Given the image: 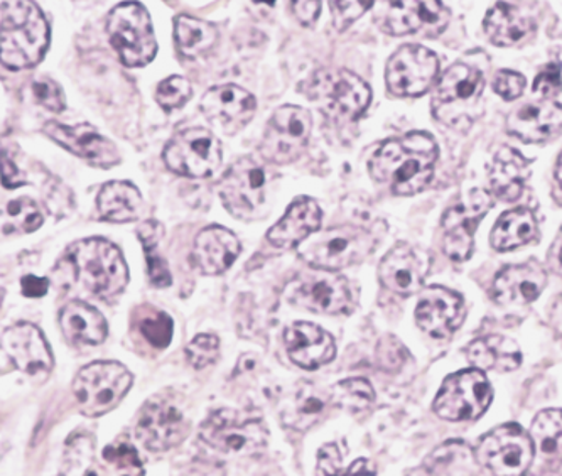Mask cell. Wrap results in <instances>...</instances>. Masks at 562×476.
Instances as JSON below:
<instances>
[{
    "mask_svg": "<svg viewBox=\"0 0 562 476\" xmlns=\"http://www.w3.org/2000/svg\"><path fill=\"white\" fill-rule=\"evenodd\" d=\"M438 156V144L431 134H406L376 149L370 159V174L395 194L413 196L431 183Z\"/></svg>",
    "mask_w": 562,
    "mask_h": 476,
    "instance_id": "obj_1",
    "label": "cell"
},
{
    "mask_svg": "<svg viewBox=\"0 0 562 476\" xmlns=\"http://www.w3.org/2000/svg\"><path fill=\"white\" fill-rule=\"evenodd\" d=\"M52 41L48 21L34 2H11L0 5V58L9 70L36 67Z\"/></svg>",
    "mask_w": 562,
    "mask_h": 476,
    "instance_id": "obj_2",
    "label": "cell"
},
{
    "mask_svg": "<svg viewBox=\"0 0 562 476\" xmlns=\"http://www.w3.org/2000/svg\"><path fill=\"white\" fill-rule=\"evenodd\" d=\"M78 283L95 294L110 297L124 293L128 284V268L115 243L105 238H83L66 250Z\"/></svg>",
    "mask_w": 562,
    "mask_h": 476,
    "instance_id": "obj_3",
    "label": "cell"
},
{
    "mask_svg": "<svg viewBox=\"0 0 562 476\" xmlns=\"http://www.w3.org/2000/svg\"><path fill=\"white\" fill-rule=\"evenodd\" d=\"M301 92L318 106L323 115L335 122L355 121L367 111L372 90L369 84L348 70L323 68L314 71Z\"/></svg>",
    "mask_w": 562,
    "mask_h": 476,
    "instance_id": "obj_4",
    "label": "cell"
},
{
    "mask_svg": "<svg viewBox=\"0 0 562 476\" xmlns=\"http://www.w3.org/2000/svg\"><path fill=\"white\" fill-rule=\"evenodd\" d=\"M200 440L228 456H257L269 443V429L249 410L216 409L201 424Z\"/></svg>",
    "mask_w": 562,
    "mask_h": 476,
    "instance_id": "obj_5",
    "label": "cell"
},
{
    "mask_svg": "<svg viewBox=\"0 0 562 476\" xmlns=\"http://www.w3.org/2000/svg\"><path fill=\"white\" fill-rule=\"evenodd\" d=\"M373 249L375 238L369 230L341 225L307 237L300 246V256L313 269L335 272L366 261Z\"/></svg>",
    "mask_w": 562,
    "mask_h": 476,
    "instance_id": "obj_6",
    "label": "cell"
},
{
    "mask_svg": "<svg viewBox=\"0 0 562 476\" xmlns=\"http://www.w3.org/2000/svg\"><path fill=\"white\" fill-rule=\"evenodd\" d=\"M106 34L125 67H146L156 58L157 41L153 21L139 2L115 5L106 19Z\"/></svg>",
    "mask_w": 562,
    "mask_h": 476,
    "instance_id": "obj_7",
    "label": "cell"
},
{
    "mask_svg": "<svg viewBox=\"0 0 562 476\" xmlns=\"http://www.w3.org/2000/svg\"><path fill=\"white\" fill-rule=\"evenodd\" d=\"M131 372L119 362H93L74 381V394L81 415L100 418L115 409L132 387Z\"/></svg>",
    "mask_w": 562,
    "mask_h": 476,
    "instance_id": "obj_8",
    "label": "cell"
},
{
    "mask_svg": "<svg viewBox=\"0 0 562 476\" xmlns=\"http://www.w3.org/2000/svg\"><path fill=\"white\" fill-rule=\"evenodd\" d=\"M190 429L183 396L175 390H166L147 400L136 432L147 450L162 453L183 443Z\"/></svg>",
    "mask_w": 562,
    "mask_h": 476,
    "instance_id": "obj_9",
    "label": "cell"
},
{
    "mask_svg": "<svg viewBox=\"0 0 562 476\" xmlns=\"http://www.w3.org/2000/svg\"><path fill=\"white\" fill-rule=\"evenodd\" d=\"M162 158L176 174L205 180L213 177L222 166V143L209 128H184L169 140Z\"/></svg>",
    "mask_w": 562,
    "mask_h": 476,
    "instance_id": "obj_10",
    "label": "cell"
},
{
    "mask_svg": "<svg viewBox=\"0 0 562 476\" xmlns=\"http://www.w3.org/2000/svg\"><path fill=\"white\" fill-rule=\"evenodd\" d=\"M493 388L479 369L449 375L439 388L432 409L446 421H475L488 410Z\"/></svg>",
    "mask_w": 562,
    "mask_h": 476,
    "instance_id": "obj_11",
    "label": "cell"
},
{
    "mask_svg": "<svg viewBox=\"0 0 562 476\" xmlns=\"http://www.w3.org/2000/svg\"><path fill=\"white\" fill-rule=\"evenodd\" d=\"M533 443L520 426L508 422L486 432L476 447V462L493 476H524L533 462Z\"/></svg>",
    "mask_w": 562,
    "mask_h": 476,
    "instance_id": "obj_12",
    "label": "cell"
},
{
    "mask_svg": "<svg viewBox=\"0 0 562 476\" xmlns=\"http://www.w3.org/2000/svg\"><path fill=\"white\" fill-rule=\"evenodd\" d=\"M285 297L291 305L319 315L348 313L353 305V293L347 279L322 269L297 275L285 287Z\"/></svg>",
    "mask_w": 562,
    "mask_h": 476,
    "instance_id": "obj_13",
    "label": "cell"
},
{
    "mask_svg": "<svg viewBox=\"0 0 562 476\" xmlns=\"http://www.w3.org/2000/svg\"><path fill=\"white\" fill-rule=\"evenodd\" d=\"M313 118L303 106L282 105L272 115L260 143V155L274 165H291L306 150Z\"/></svg>",
    "mask_w": 562,
    "mask_h": 476,
    "instance_id": "obj_14",
    "label": "cell"
},
{
    "mask_svg": "<svg viewBox=\"0 0 562 476\" xmlns=\"http://www.w3.org/2000/svg\"><path fill=\"white\" fill-rule=\"evenodd\" d=\"M267 177L262 166L252 158H240L223 174L220 199L232 215L250 222L259 216L266 203Z\"/></svg>",
    "mask_w": 562,
    "mask_h": 476,
    "instance_id": "obj_15",
    "label": "cell"
},
{
    "mask_svg": "<svg viewBox=\"0 0 562 476\" xmlns=\"http://www.w3.org/2000/svg\"><path fill=\"white\" fill-rule=\"evenodd\" d=\"M492 208V196L483 190H471L442 216V249L451 261L470 259L475 247V231Z\"/></svg>",
    "mask_w": 562,
    "mask_h": 476,
    "instance_id": "obj_16",
    "label": "cell"
},
{
    "mask_svg": "<svg viewBox=\"0 0 562 476\" xmlns=\"http://www.w3.org/2000/svg\"><path fill=\"white\" fill-rule=\"evenodd\" d=\"M439 75V59L419 45L402 46L389 59L385 80L397 97H417L431 89Z\"/></svg>",
    "mask_w": 562,
    "mask_h": 476,
    "instance_id": "obj_17",
    "label": "cell"
},
{
    "mask_svg": "<svg viewBox=\"0 0 562 476\" xmlns=\"http://www.w3.org/2000/svg\"><path fill=\"white\" fill-rule=\"evenodd\" d=\"M201 111L210 124L227 136H235L247 127L257 112L252 93L234 83L213 87L201 99Z\"/></svg>",
    "mask_w": 562,
    "mask_h": 476,
    "instance_id": "obj_18",
    "label": "cell"
},
{
    "mask_svg": "<svg viewBox=\"0 0 562 476\" xmlns=\"http://www.w3.org/2000/svg\"><path fill=\"white\" fill-rule=\"evenodd\" d=\"M43 133L66 150H70L71 155L95 168H114L121 162L117 146L102 136L93 125L80 124L70 127L59 122H48L44 124Z\"/></svg>",
    "mask_w": 562,
    "mask_h": 476,
    "instance_id": "obj_19",
    "label": "cell"
},
{
    "mask_svg": "<svg viewBox=\"0 0 562 476\" xmlns=\"http://www.w3.org/2000/svg\"><path fill=\"white\" fill-rule=\"evenodd\" d=\"M431 268L429 256L409 243H397L379 265L380 284L398 296H413Z\"/></svg>",
    "mask_w": 562,
    "mask_h": 476,
    "instance_id": "obj_20",
    "label": "cell"
},
{
    "mask_svg": "<svg viewBox=\"0 0 562 476\" xmlns=\"http://www.w3.org/2000/svg\"><path fill=\"white\" fill-rule=\"evenodd\" d=\"M416 321L424 333L446 340L463 325V297L448 287H427L416 308Z\"/></svg>",
    "mask_w": 562,
    "mask_h": 476,
    "instance_id": "obj_21",
    "label": "cell"
},
{
    "mask_svg": "<svg viewBox=\"0 0 562 476\" xmlns=\"http://www.w3.org/2000/svg\"><path fill=\"white\" fill-rule=\"evenodd\" d=\"M2 352L26 374H44L55 365L48 341L33 322H18L8 328L2 333Z\"/></svg>",
    "mask_w": 562,
    "mask_h": 476,
    "instance_id": "obj_22",
    "label": "cell"
},
{
    "mask_svg": "<svg viewBox=\"0 0 562 476\" xmlns=\"http://www.w3.org/2000/svg\"><path fill=\"white\" fill-rule=\"evenodd\" d=\"M449 9L442 2H389L384 30L392 36L424 33L441 34L449 23Z\"/></svg>",
    "mask_w": 562,
    "mask_h": 476,
    "instance_id": "obj_23",
    "label": "cell"
},
{
    "mask_svg": "<svg viewBox=\"0 0 562 476\" xmlns=\"http://www.w3.org/2000/svg\"><path fill=\"white\" fill-rule=\"evenodd\" d=\"M285 349L292 362L304 371H316L335 359V340L313 322H292L284 333Z\"/></svg>",
    "mask_w": 562,
    "mask_h": 476,
    "instance_id": "obj_24",
    "label": "cell"
},
{
    "mask_svg": "<svg viewBox=\"0 0 562 476\" xmlns=\"http://www.w3.org/2000/svg\"><path fill=\"white\" fill-rule=\"evenodd\" d=\"M548 286V272L541 264L508 265L493 281L492 297L498 305H527L541 296Z\"/></svg>",
    "mask_w": 562,
    "mask_h": 476,
    "instance_id": "obj_25",
    "label": "cell"
},
{
    "mask_svg": "<svg viewBox=\"0 0 562 476\" xmlns=\"http://www.w3.org/2000/svg\"><path fill=\"white\" fill-rule=\"evenodd\" d=\"M240 250V240L234 231L213 225L203 228L194 238L191 261L203 274L220 275L237 261Z\"/></svg>",
    "mask_w": 562,
    "mask_h": 476,
    "instance_id": "obj_26",
    "label": "cell"
},
{
    "mask_svg": "<svg viewBox=\"0 0 562 476\" xmlns=\"http://www.w3.org/2000/svg\"><path fill=\"white\" fill-rule=\"evenodd\" d=\"M507 131L524 143H544L562 133V105L551 100L527 103L512 112Z\"/></svg>",
    "mask_w": 562,
    "mask_h": 476,
    "instance_id": "obj_27",
    "label": "cell"
},
{
    "mask_svg": "<svg viewBox=\"0 0 562 476\" xmlns=\"http://www.w3.org/2000/svg\"><path fill=\"white\" fill-rule=\"evenodd\" d=\"M323 212L318 202L307 196L294 200L281 220L267 231V240L279 249L301 246L322 227Z\"/></svg>",
    "mask_w": 562,
    "mask_h": 476,
    "instance_id": "obj_28",
    "label": "cell"
},
{
    "mask_svg": "<svg viewBox=\"0 0 562 476\" xmlns=\"http://www.w3.org/2000/svg\"><path fill=\"white\" fill-rule=\"evenodd\" d=\"M530 177V161L519 150L504 147L498 150L490 169V186L493 194L504 202L520 199Z\"/></svg>",
    "mask_w": 562,
    "mask_h": 476,
    "instance_id": "obj_29",
    "label": "cell"
},
{
    "mask_svg": "<svg viewBox=\"0 0 562 476\" xmlns=\"http://www.w3.org/2000/svg\"><path fill=\"white\" fill-rule=\"evenodd\" d=\"M59 325L66 340L74 344H100L105 341L109 327L99 309L71 301L59 313Z\"/></svg>",
    "mask_w": 562,
    "mask_h": 476,
    "instance_id": "obj_30",
    "label": "cell"
},
{
    "mask_svg": "<svg viewBox=\"0 0 562 476\" xmlns=\"http://www.w3.org/2000/svg\"><path fill=\"white\" fill-rule=\"evenodd\" d=\"M468 362L479 371L514 372L522 365L519 344L501 335L479 338L468 347Z\"/></svg>",
    "mask_w": 562,
    "mask_h": 476,
    "instance_id": "obj_31",
    "label": "cell"
},
{
    "mask_svg": "<svg viewBox=\"0 0 562 476\" xmlns=\"http://www.w3.org/2000/svg\"><path fill=\"white\" fill-rule=\"evenodd\" d=\"M485 87V78L476 68L464 63L449 67L441 78L435 92V103L439 106L458 105L479 99Z\"/></svg>",
    "mask_w": 562,
    "mask_h": 476,
    "instance_id": "obj_32",
    "label": "cell"
},
{
    "mask_svg": "<svg viewBox=\"0 0 562 476\" xmlns=\"http://www.w3.org/2000/svg\"><path fill=\"white\" fill-rule=\"evenodd\" d=\"M97 206L103 220L127 224L139 218L144 202L140 191L134 184L128 181H112L100 190Z\"/></svg>",
    "mask_w": 562,
    "mask_h": 476,
    "instance_id": "obj_33",
    "label": "cell"
},
{
    "mask_svg": "<svg viewBox=\"0 0 562 476\" xmlns=\"http://www.w3.org/2000/svg\"><path fill=\"white\" fill-rule=\"evenodd\" d=\"M483 27L493 45L514 46L532 33L533 23L529 18L520 14L514 5L498 2L486 12Z\"/></svg>",
    "mask_w": 562,
    "mask_h": 476,
    "instance_id": "obj_34",
    "label": "cell"
},
{
    "mask_svg": "<svg viewBox=\"0 0 562 476\" xmlns=\"http://www.w3.org/2000/svg\"><path fill=\"white\" fill-rule=\"evenodd\" d=\"M537 220L529 208H515L504 213L493 227L490 242L498 252H508L517 247L526 246L536 238Z\"/></svg>",
    "mask_w": 562,
    "mask_h": 476,
    "instance_id": "obj_35",
    "label": "cell"
},
{
    "mask_svg": "<svg viewBox=\"0 0 562 476\" xmlns=\"http://www.w3.org/2000/svg\"><path fill=\"white\" fill-rule=\"evenodd\" d=\"M218 39V31L213 24L191 18V15H178L175 19L176 48L184 58L196 59L206 55Z\"/></svg>",
    "mask_w": 562,
    "mask_h": 476,
    "instance_id": "obj_36",
    "label": "cell"
},
{
    "mask_svg": "<svg viewBox=\"0 0 562 476\" xmlns=\"http://www.w3.org/2000/svg\"><path fill=\"white\" fill-rule=\"evenodd\" d=\"M533 447L549 463L562 462V409H546L530 426Z\"/></svg>",
    "mask_w": 562,
    "mask_h": 476,
    "instance_id": "obj_37",
    "label": "cell"
},
{
    "mask_svg": "<svg viewBox=\"0 0 562 476\" xmlns=\"http://www.w3.org/2000/svg\"><path fill=\"white\" fill-rule=\"evenodd\" d=\"M325 409L326 400L314 390V387L304 384L296 396L292 397L289 406L282 410V421L296 431H307L319 421V416Z\"/></svg>",
    "mask_w": 562,
    "mask_h": 476,
    "instance_id": "obj_38",
    "label": "cell"
},
{
    "mask_svg": "<svg viewBox=\"0 0 562 476\" xmlns=\"http://www.w3.org/2000/svg\"><path fill=\"white\" fill-rule=\"evenodd\" d=\"M5 234H33L43 227L44 216L40 206L31 199H18L8 203L2 212Z\"/></svg>",
    "mask_w": 562,
    "mask_h": 476,
    "instance_id": "obj_39",
    "label": "cell"
},
{
    "mask_svg": "<svg viewBox=\"0 0 562 476\" xmlns=\"http://www.w3.org/2000/svg\"><path fill=\"white\" fill-rule=\"evenodd\" d=\"M375 400V390L367 378H348L331 388L329 403L341 409L366 410Z\"/></svg>",
    "mask_w": 562,
    "mask_h": 476,
    "instance_id": "obj_40",
    "label": "cell"
},
{
    "mask_svg": "<svg viewBox=\"0 0 562 476\" xmlns=\"http://www.w3.org/2000/svg\"><path fill=\"white\" fill-rule=\"evenodd\" d=\"M103 460L117 476H144L143 460L131 441L121 438L103 450Z\"/></svg>",
    "mask_w": 562,
    "mask_h": 476,
    "instance_id": "obj_41",
    "label": "cell"
},
{
    "mask_svg": "<svg viewBox=\"0 0 562 476\" xmlns=\"http://www.w3.org/2000/svg\"><path fill=\"white\" fill-rule=\"evenodd\" d=\"M318 472L322 476H375L372 462L362 458L353 462L348 469H341V454L336 444H325L318 454Z\"/></svg>",
    "mask_w": 562,
    "mask_h": 476,
    "instance_id": "obj_42",
    "label": "cell"
},
{
    "mask_svg": "<svg viewBox=\"0 0 562 476\" xmlns=\"http://www.w3.org/2000/svg\"><path fill=\"white\" fill-rule=\"evenodd\" d=\"M139 330L154 349H166L172 340V319L166 313L144 306Z\"/></svg>",
    "mask_w": 562,
    "mask_h": 476,
    "instance_id": "obj_43",
    "label": "cell"
},
{
    "mask_svg": "<svg viewBox=\"0 0 562 476\" xmlns=\"http://www.w3.org/2000/svg\"><path fill=\"white\" fill-rule=\"evenodd\" d=\"M191 93H193V89L187 78L169 77L157 87L156 100L162 111L172 112L187 105Z\"/></svg>",
    "mask_w": 562,
    "mask_h": 476,
    "instance_id": "obj_44",
    "label": "cell"
},
{
    "mask_svg": "<svg viewBox=\"0 0 562 476\" xmlns=\"http://www.w3.org/2000/svg\"><path fill=\"white\" fill-rule=\"evenodd\" d=\"M188 362L196 371L213 365L220 359V340L215 335H198L187 347Z\"/></svg>",
    "mask_w": 562,
    "mask_h": 476,
    "instance_id": "obj_45",
    "label": "cell"
},
{
    "mask_svg": "<svg viewBox=\"0 0 562 476\" xmlns=\"http://www.w3.org/2000/svg\"><path fill=\"white\" fill-rule=\"evenodd\" d=\"M375 2L372 0H355V2H329V9L333 14V26L338 31H345L348 26L362 18L369 9L373 8Z\"/></svg>",
    "mask_w": 562,
    "mask_h": 476,
    "instance_id": "obj_46",
    "label": "cell"
},
{
    "mask_svg": "<svg viewBox=\"0 0 562 476\" xmlns=\"http://www.w3.org/2000/svg\"><path fill=\"white\" fill-rule=\"evenodd\" d=\"M406 347L395 337L382 338L376 349V362L384 372H395L404 365L407 360Z\"/></svg>",
    "mask_w": 562,
    "mask_h": 476,
    "instance_id": "obj_47",
    "label": "cell"
},
{
    "mask_svg": "<svg viewBox=\"0 0 562 476\" xmlns=\"http://www.w3.org/2000/svg\"><path fill=\"white\" fill-rule=\"evenodd\" d=\"M33 95L40 105L55 112V114L65 111V95H63L59 84L53 81L52 78H41V80L34 81Z\"/></svg>",
    "mask_w": 562,
    "mask_h": 476,
    "instance_id": "obj_48",
    "label": "cell"
},
{
    "mask_svg": "<svg viewBox=\"0 0 562 476\" xmlns=\"http://www.w3.org/2000/svg\"><path fill=\"white\" fill-rule=\"evenodd\" d=\"M533 92L544 99H552L562 92V63L554 61L542 68L541 73L537 75L533 81Z\"/></svg>",
    "mask_w": 562,
    "mask_h": 476,
    "instance_id": "obj_49",
    "label": "cell"
},
{
    "mask_svg": "<svg viewBox=\"0 0 562 476\" xmlns=\"http://www.w3.org/2000/svg\"><path fill=\"white\" fill-rule=\"evenodd\" d=\"M493 90L505 100L519 99L526 90V77L510 70L498 71L493 80Z\"/></svg>",
    "mask_w": 562,
    "mask_h": 476,
    "instance_id": "obj_50",
    "label": "cell"
},
{
    "mask_svg": "<svg viewBox=\"0 0 562 476\" xmlns=\"http://www.w3.org/2000/svg\"><path fill=\"white\" fill-rule=\"evenodd\" d=\"M146 261L149 283L157 287V290H165V287L171 286L172 277L168 262L162 257L157 256L156 250L154 252H146Z\"/></svg>",
    "mask_w": 562,
    "mask_h": 476,
    "instance_id": "obj_51",
    "label": "cell"
},
{
    "mask_svg": "<svg viewBox=\"0 0 562 476\" xmlns=\"http://www.w3.org/2000/svg\"><path fill=\"white\" fill-rule=\"evenodd\" d=\"M165 227L157 220H146L137 227V237L143 242L144 252H154L162 240Z\"/></svg>",
    "mask_w": 562,
    "mask_h": 476,
    "instance_id": "obj_52",
    "label": "cell"
},
{
    "mask_svg": "<svg viewBox=\"0 0 562 476\" xmlns=\"http://www.w3.org/2000/svg\"><path fill=\"white\" fill-rule=\"evenodd\" d=\"M291 9L303 26H313L318 21L319 12H322V2H316V0L291 2Z\"/></svg>",
    "mask_w": 562,
    "mask_h": 476,
    "instance_id": "obj_53",
    "label": "cell"
},
{
    "mask_svg": "<svg viewBox=\"0 0 562 476\" xmlns=\"http://www.w3.org/2000/svg\"><path fill=\"white\" fill-rule=\"evenodd\" d=\"M22 294L31 299H37L48 294L49 281L46 277H37V275L27 274L21 279Z\"/></svg>",
    "mask_w": 562,
    "mask_h": 476,
    "instance_id": "obj_54",
    "label": "cell"
},
{
    "mask_svg": "<svg viewBox=\"0 0 562 476\" xmlns=\"http://www.w3.org/2000/svg\"><path fill=\"white\" fill-rule=\"evenodd\" d=\"M21 171H19L18 166L8 158V155H2V180H4V186L14 188L22 186V184L26 183V181L22 180Z\"/></svg>",
    "mask_w": 562,
    "mask_h": 476,
    "instance_id": "obj_55",
    "label": "cell"
},
{
    "mask_svg": "<svg viewBox=\"0 0 562 476\" xmlns=\"http://www.w3.org/2000/svg\"><path fill=\"white\" fill-rule=\"evenodd\" d=\"M548 259L552 271H555L559 275H562V227L561 230H559L558 237L554 238V242H552Z\"/></svg>",
    "mask_w": 562,
    "mask_h": 476,
    "instance_id": "obj_56",
    "label": "cell"
},
{
    "mask_svg": "<svg viewBox=\"0 0 562 476\" xmlns=\"http://www.w3.org/2000/svg\"><path fill=\"white\" fill-rule=\"evenodd\" d=\"M524 476H562L561 473L554 472V469H539V472L526 473Z\"/></svg>",
    "mask_w": 562,
    "mask_h": 476,
    "instance_id": "obj_57",
    "label": "cell"
},
{
    "mask_svg": "<svg viewBox=\"0 0 562 476\" xmlns=\"http://www.w3.org/2000/svg\"><path fill=\"white\" fill-rule=\"evenodd\" d=\"M555 178H558L559 184H561L562 188V152L558 159V168H555Z\"/></svg>",
    "mask_w": 562,
    "mask_h": 476,
    "instance_id": "obj_58",
    "label": "cell"
}]
</instances>
